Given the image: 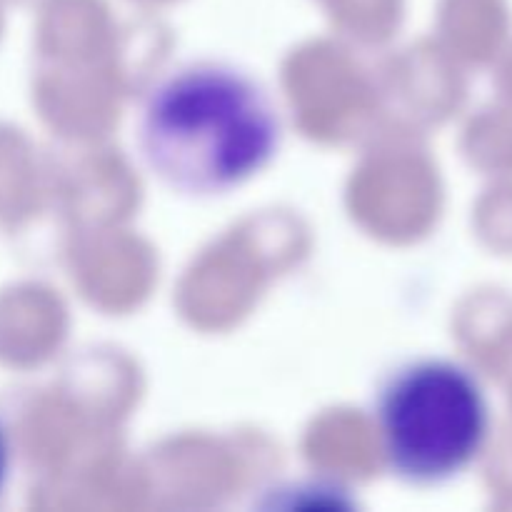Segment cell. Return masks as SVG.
Returning a JSON list of instances; mask_svg holds the SVG:
<instances>
[{
    "label": "cell",
    "instance_id": "1",
    "mask_svg": "<svg viewBox=\"0 0 512 512\" xmlns=\"http://www.w3.org/2000/svg\"><path fill=\"white\" fill-rule=\"evenodd\" d=\"M283 143V118L258 78L225 60L158 75L135 118V145L155 180L185 198L228 195L263 173Z\"/></svg>",
    "mask_w": 512,
    "mask_h": 512
},
{
    "label": "cell",
    "instance_id": "3",
    "mask_svg": "<svg viewBox=\"0 0 512 512\" xmlns=\"http://www.w3.org/2000/svg\"><path fill=\"white\" fill-rule=\"evenodd\" d=\"M10 473V445L8 438H5V430L0 428V493H3L5 483H8Z\"/></svg>",
    "mask_w": 512,
    "mask_h": 512
},
{
    "label": "cell",
    "instance_id": "2",
    "mask_svg": "<svg viewBox=\"0 0 512 512\" xmlns=\"http://www.w3.org/2000/svg\"><path fill=\"white\" fill-rule=\"evenodd\" d=\"M375 428L390 473L413 488L463 475L490 438V403L478 375L448 358H415L375 395Z\"/></svg>",
    "mask_w": 512,
    "mask_h": 512
}]
</instances>
